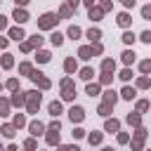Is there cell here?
<instances>
[{
    "label": "cell",
    "instance_id": "cell-51",
    "mask_svg": "<svg viewBox=\"0 0 151 151\" xmlns=\"http://www.w3.org/2000/svg\"><path fill=\"white\" fill-rule=\"evenodd\" d=\"M78 2H80V0H68V5H71V7H76Z\"/></svg>",
    "mask_w": 151,
    "mask_h": 151
},
{
    "label": "cell",
    "instance_id": "cell-44",
    "mask_svg": "<svg viewBox=\"0 0 151 151\" xmlns=\"http://www.w3.org/2000/svg\"><path fill=\"white\" fill-rule=\"evenodd\" d=\"M137 85H139V87H146V85H149V78H139V83H137Z\"/></svg>",
    "mask_w": 151,
    "mask_h": 151
},
{
    "label": "cell",
    "instance_id": "cell-17",
    "mask_svg": "<svg viewBox=\"0 0 151 151\" xmlns=\"http://www.w3.org/2000/svg\"><path fill=\"white\" fill-rule=\"evenodd\" d=\"M87 38H92V40H99V38H101V31H99V28H92V31H87Z\"/></svg>",
    "mask_w": 151,
    "mask_h": 151
},
{
    "label": "cell",
    "instance_id": "cell-26",
    "mask_svg": "<svg viewBox=\"0 0 151 151\" xmlns=\"http://www.w3.org/2000/svg\"><path fill=\"white\" fill-rule=\"evenodd\" d=\"M80 78H83V80H90V78H92V68H83V71H80Z\"/></svg>",
    "mask_w": 151,
    "mask_h": 151
},
{
    "label": "cell",
    "instance_id": "cell-2",
    "mask_svg": "<svg viewBox=\"0 0 151 151\" xmlns=\"http://www.w3.org/2000/svg\"><path fill=\"white\" fill-rule=\"evenodd\" d=\"M26 101H28V111L35 113L38 106H40V94L38 92H26Z\"/></svg>",
    "mask_w": 151,
    "mask_h": 151
},
{
    "label": "cell",
    "instance_id": "cell-35",
    "mask_svg": "<svg viewBox=\"0 0 151 151\" xmlns=\"http://www.w3.org/2000/svg\"><path fill=\"white\" fill-rule=\"evenodd\" d=\"M24 123H26V120H24V116H21V113H19V116H17V118H14V127H21V125H24Z\"/></svg>",
    "mask_w": 151,
    "mask_h": 151
},
{
    "label": "cell",
    "instance_id": "cell-47",
    "mask_svg": "<svg viewBox=\"0 0 151 151\" xmlns=\"http://www.w3.org/2000/svg\"><path fill=\"white\" fill-rule=\"evenodd\" d=\"M5 26H7V21H5V17H0V31H2Z\"/></svg>",
    "mask_w": 151,
    "mask_h": 151
},
{
    "label": "cell",
    "instance_id": "cell-12",
    "mask_svg": "<svg viewBox=\"0 0 151 151\" xmlns=\"http://www.w3.org/2000/svg\"><path fill=\"white\" fill-rule=\"evenodd\" d=\"M118 24H120L123 28H125V26H130V14H125V12H123V14H118Z\"/></svg>",
    "mask_w": 151,
    "mask_h": 151
},
{
    "label": "cell",
    "instance_id": "cell-31",
    "mask_svg": "<svg viewBox=\"0 0 151 151\" xmlns=\"http://www.w3.org/2000/svg\"><path fill=\"white\" fill-rule=\"evenodd\" d=\"M123 97H125V99H132V97H134V90H132V87H125V90H123Z\"/></svg>",
    "mask_w": 151,
    "mask_h": 151
},
{
    "label": "cell",
    "instance_id": "cell-14",
    "mask_svg": "<svg viewBox=\"0 0 151 151\" xmlns=\"http://www.w3.org/2000/svg\"><path fill=\"white\" fill-rule=\"evenodd\" d=\"M9 38H14V40H21V38H24V31H21V28H12V31H9Z\"/></svg>",
    "mask_w": 151,
    "mask_h": 151
},
{
    "label": "cell",
    "instance_id": "cell-4",
    "mask_svg": "<svg viewBox=\"0 0 151 151\" xmlns=\"http://www.w3.org/2000/svg\"><path fill=\"white\" fill-rule=\"evenodd\" d=\"M61 87H64V94H61L64 99H73V97H76V92H73V83H71L68 78L61 80Z\"/></svg>",
    "mask_w": 151,
    "mask_h": 151
},
{
    "label": "cell",
    "instance_id": "cell-10",
    "mask_svg": "<svg viewBox=\"0 0 151 151\" xmlns=\"http://www.w3.org/2000/svg\"><path fill=\"white\" fill-rule=\"evenodd\" d=\"M59 142V130H50V134H47V144H57Z\"/></svg>",
    "mask_w": 151,
    "mask_h": 151
},
{
    "label": "cell",
    "instance_id": "cell-18",
    "mask_svg": "<svg viewBox=\"0 0 151 151\" xmlns=\"http://www.w3.org/2000/svg\"><path fill=\"white\" fill-rule=\"evenodd\" d=\"M123 61H125V64H132V61H134V52H130V50L123 52Z\"/></svg>",
    "mask_w": 151,
    "mask_h": 151
},
{
    "label": "cell",
    "instance_id": "cell-29",
    "mask_svg": "<svg viewBox=\"0 0 151 151\" xmlns=\"http://www.w3.org/2000/svg\"><path fill=\"white\" fill-rule=\"evenodd\" d=\"M40 45H42V38H40V35L31 38V47H40Z\"/></svg>",
    "mask_w": 151,
    "mask_h": 151
},
{
    "label": "cell",
    "instance_id": "cell-53",
    "mask_svg": "<svg viewBox=\"0 0 151 151\" xmlns=\"http://www.w3.org/2000/svg\"><path fill=\"white\" fill-rule=\"evenodd\" d=\"M104 151H113V149H104Z\"/></svg>",
    "mask_w": 151,
    "mask_h": 151
},
{
    "label": "cell",
    "instance_id": "cell-40",
    "mask_svg": "<svg viewBox=\"0 0 151 151\" xmlns=\"http://www.w3.org/2000/svg\"><path fill=\"white\" fill-rule=\"evenodd\" d=\"M21 73H33L31 71V64H21Z\"/></svg>",
    "mask_w": 151,
    "mask_h": 151
},
{
    "label": "cell",
    "instance_id": "cell-1",
    "mask_svg": "<svg viewBox=\"0 0 151 151\" xmlns=\"http://www.w3.org/2000/svg\"><path fill=\"white\" fill-rule=\"evenodd\" d=\"M57 21H59V17L52 14V12H47V14H42V17L38 19V26H40V28H52Z\"/></svg>",
    "mask_w": 151,
    "mask_h": 151
},
{
    "label": "cell",
    "instance_id": "cell-36",
    "mask_svg": "<svg viewBox=\"0 0 151 151\" xmlns=\"http://www.w3.org/2000/svg\"><path fill=\"white\" fill-rule=\"evenodd\" d=\"M7 106H9L7 101H0V116H7Z\"/></svg>",
    "mask_w": 151,
    "mask_h": 151
},
{
    "label": "cell",
    "instance_id": "cell-33",
    "mask_svg": "<svg viewBox=\"0 0 151 151\" xmlns=\"http://www.w3.org/2000/svg\"><path fill=\"white\" fill-rule=\"evenodd\" d=\"M142 17H144V19H151V5L142 7Z\"/></svg>",
    "mask_w": 151,
    "mask_h": 151
},
{
    "label": "cell",
    "instance_id": "cell-13",
    "mask_svg": "<svg viewBox=\"0 0 151 151\" xmlns=\"http://www.w3.org/2000/svg\"><path fill=\"white\" fill-rule=\"evenodd\" d=\"M50 113H52V116H59V113H61V104H59V101H52V104H50Z\"/></svg>",
    "mask_w": 151,
    "mask_h": 151
},
{
    "label": "cell",
    "instance_id": "cell-11",
    "mask_svg": "<svg viewBox=\"0 0 151 151\" xmlns=\"http://www.w3.org/2000/svg\"><path fill=\"white\" fill-rule=\"evenodd\" d=\"M101 12H104L101 7H90V19H94V21H97V19L101 17Z\"/></svg>",
    "mask_w": 151,
    "mask_h": 151
},
{
    "label": "cell",
    "instance_id": "cell-39",
    "mask_svg": "<svg viewBox=\"0 0 151 151\" xmlns=\"http://www.w3.org/2000/svg\"><path fill=\"white\" fill-rule=\"evenodd\" d=\"M123 40H125V42H134V35H132V33H125Z\"/></svg>",
    "mask_w": 151,
    "mask_h": 151
},
{
    "label": "cell",
    "instance_id": "cell-43",
    "mask_svg": "<svg viewBox=\"0 0 151 151\" xmlns=\"http://www.w3.org/2000/svg\"><path fill=\"white\" fill-rule=\"evenodd\" d=\"M130 76H132V73H130V71H127V68H125V71H123V73H120V78H123V80H130Z\"/></svg>",
    "mask_w": 151,
    "mask_h": 151
},
{
    "label": "cell",
    "instance_id": "cell-42",
    "mask_svg": "<svg viewBox=\"0 0 151 151\" xmlns=\"http://www.w3.org/2000/svg\"><path fill=\"white\" fill-rule=\"evenodd\" d=\"M24 146H26V149H28V151H33V149H35V142H33V139H28V142H26V144H24Z\"/></svg>",
    "mask_w": 151,
    "mask_h": 151
},
{
    "label": "cell",
    "instance_id": "cell-16",
    "mask_svg": "<svg viewBox=\"0 0 151 151\" xmlns=\"http://www.w3.org/2000/svg\"><path fill=\"white\" fill-rule=\"evenodd\" d=\"M94 52H92V47H80V59H90Z\"/></svg>",
    "mask_w": 151,
    "mask_h": 151
},
{
    "label": "cell",
    "instance_id": "cell-22",
    "mask_svg": "<svg viewBox=\"0 0 151 151\" xmlns=\"http://www.w3.org/2000/svg\"><path fill=\"white\" fill-rule=\"evenodd\" d=\"M101 142V132H92L90 134V144H99Z\"/></svg>",
    "mask_w": 151,
    "mask_h": 151
},
{
    "label": "cell",
    "instance_id": "cell-32",
    "mask_svg": "<svg viewBox=\"0 0 151 151\" xmlns=\"http://www.w3.org/2000/svg\"><path fill=\"white\" fill-rule=\"evenodd\" d=\"M109 111H111V104H101V106H99V113H101V116H109Z\"/></svg>",
    "mask_w": 151,
    "mask_h": 151
},
{
    "label": "cell",
    "instance_id": "cell-23",
    "mask_svg": "<svg viewBox=\"0 0 151 151\" xmlns=\"http://www.w3.org/2000/svg\"><path fill=\"white\" fill-rule=\"evenodd\" d=\"M71 14H73V12H71V5H64V7H61V17H64V19H68Z\"/></svg>",
    "mask_w": 151,
    "mask_h": 151
},
{
    "label": "cell",
    "instance_id": "cell-25",
    "mask_svg": "<svg viewBox=\"0 0 151 151\" xmlns=\"http://www.w3.org/2000/svg\"><path fill=\"white\" fill-rule=\"evenodd\" d=\"M12 64H14V61H12V54H5V57H2V66H5V68H9Z\"/></svg>",
    "mask_w": 151,
    "mask_h": 151
},
{
    "label": "cell",
    "instance_id": "cell-6",
    "mask_svg": "<svg viewBox=\"0 0 151 151\" xmlns=\"http://www.w3.org/2000/svg\"><path fill=\"white\" fill-rule=\"evenodd\" d=\"M28 127H31V134H33V137H38V134H42V132H45V125H42L40 120H33Z\"/></svg>",
    "mask_w": 151,
    "mask_h": 151
},
{
    "label": "cell",
    "instance_id": "cell-27",
    "mask_svg": "<svg viewBox=\"0 0 151 151\" xmlns=\"http://www.w3.org/2000/svg\"><path fill=\"white\" fill-rule=\"evenodd\" d=\"M104 104H116V94H113V92H106V97H104Z\"/></svg>",
    "mask_w": 151,
    "mask_h": 151
},
{
    "label": "cell",
    "instance_id": "cell-45",
    "mask_svg": "<svg viewBox=\"0 0 151 151\" xmlns=\"http://www.w3.org/2000/svg\"><path fill=\"white\" fill-rule=\"evenodd\" d=\"M137 109H139V111H146V109H149V101H139V106H137Z\"/></svg>",
    "mask_w": 151,
    "mask_h": 151
},
{
    "label": "cell",
    "instance_id": "cell-50",
    "mask_svg": "<svg viewBox=\"0 0 151 151\" xmlns=\"http://www.w3.org/2000/svg\"><path fill=\"white\" fill-rule=\"evenodd\" d=\"M83 2H85L87 7H92V5H94V0H83Z\"/></svg>",
    "mask_w": 151,
    "mask_h": 151
},
{
    "label": "cell",
    "instance_id": "cell-20",
    "mask_svg": "<svg viewBox=\"0 0 151 151\" xmlns=\"http://www.w3.org/2000/svg\"><path fill=\"white\" fill-rule=\"evenodd\" d=\"M2 134L5 137H14V125H2Z\"/></svg>",
    "mask_w": 151,
    "mask_h": 151
},
{
    "label": "cell",
    "instance_id": "cell-30",
    "mask_svg": "<svg viewBox=\"0 0 151 151\" xmlns=\"http://www.w3.org/2000/svg\"><path fill=\"white\" fill-rule=\"evenodd\" d=\"M87 94H99V85H87Z\"/></svg>",
    "mask_w": 151,
    "mask_h": 151
},
{
    "label": "cell",
    "instance_id": "cell-9",
    "mask_svg": "<svg viewBox=\"0 0 151 151\" xmlns=\"http://www.w3.org/2000/svg\"><path fill=\"white\" fill-rule=\"evenodd\" d=\"M104 127H106V132H118V127H120V125H118V120H106V125H104Z\"/></svg>",
    "mask_w": 151,
    "mask_h": 151
},
{
    "label": "cell",
    "instance_id": "cell-41",
    "mask_svg": "<svg viewBox=\"0 0 151 151\" xmlns=\"http://www.w3.org/2000/svg\"><path fill=\"white\" fill-rule=\"evenodd\" d=\"M83 134H85V132H83V130H80V127H76V130H73V137H76V139H80V137H83Z\"/></svg>",
    "mask_w": 151,
    "mask_h": 151
},
{
    "label": "cell",
    "instance_id": "cell-19",
    "mask_svg": "<svg viewBox=\"0 0 151 151\" xmlns=\"http://www.w3.org/2000/svg\"><path fill=\"white\" fill-rule=\"evenodd\" d=\"M64 68H66L68 73H73V71H76V61H73V59L68 57V59H66V64H64Z\"/></svg>",
    "mask_w": 151,
    "mask_h": 151
},
{
    "label": "cell",
    "instance_id": "cell-7",
    "mask_svg": "<svg viewBox=\"0 0 151 151\" xmlns=\"http://www.w3.org/2000/svg\"><path fill=\"white\" fill-rule=\"evenodd\" d=\"M14 19H17V24H24V21H28V14H26V9H14Z\"/></svg>",
    "mask_w": 151,
    "mask_h": 151
},
{
    "label": "cell",
    "instance_id": "cell-8",
    "mask_svg": "<svg viewBox=\"0 0 151 151\" xmlns=\"http://www.w3.org/2000/svg\"><path fill=\"white\" fill-rule=\"evenodd\" d=\"M12 101H14V104H17V106H21V104H24V101H26V92H17V94H14V97H12Z\"/></svg>",
    "mask_w": 151,
    "mask_h": 151
},
{
    "label": "cell",
    "instance_id": "cell-46",
    "mask_svg": "<svg viewBox=\"0 0 151 151\" xmlns=\"http://www.w3.org/2000/svg\"><path fill=\"white\" fill-rule=\"evenodd\" d=\"M59 151H80V149H78V146H61Z\"/></svg>",
    "mask_w": 151,
    "mask_h": 151
},
{
    "label": "cell",
    "instance_id": "cell-38",
    "mask_svg": "<svg viewBox=\"0 0 151 151\" xmlns=\"http://www.w3.org/2000/svg\"><path fill=\"white\" fill-rule=\"evenodd\" d=\"M142 40H144V42H151V31H144V33H142Z\"/></svg>",
    "mask_w": 151,
    "mask_h": 151
},
{
    "label": "cell",
    "instance_id": "cell-48",
    "mask_svg": "<svg viewBox=\"0 0 151 151\" xmlns=\"http://www.w3.org/2000/svg\"><path fill=\"white\" fill-rule=\"evenodd\" d=\"M123 5H125V7H132V5H134V0H123Z\"/></svg>",
    "mask_w": 151,
    "mask_h": 151
},
{
    "label": "cell",
    "instance_id": "cell-5",
    "mask_svg": "<svg viewBox=\"0 0 151 151\" xmlns=\"http://www.w3.org/2000/svg\"><path fill=\"white\" fill-rule=\"evenodd\" d=\"M68 116H71V120H73V123H80V120L85 118V111H83L80 106H73V109L68 111Z\"/></svg>",
    "mask_w": 151,
    "mask_h": 151
},
{
    "label": "cell",
    "instance_id": "cell-52",
    "mask_svg": "<svg viewBox=\"0 0 151 151\" xmlns=\"http://www.w3.org/2000/svg\"><path fill=\"white\" fill-rule=\"evenodd\" d=\"M26 2H28V0H17V7H19V5H26Z\"/></svg>",
    "mask_w": 151,
    "mask_h": 151
},
{
    "label": "cell",
    "instance_id": "cell-15",
    "mask_svg": "<svg viewBox=\"0 0 151 151\" xmlns=\"http://www.w3.org/2000/svg\"><path fill=\"white\" fill-rule=\"evenodd\" d=\"M61 42H64V35H61V33H52V45H54V47H59Z\"/></svg>",
    "mask_w": 151,
    "mask_h": 151
},
{
    "label": "cell",
    "instance_id": "cell-54",
    "mask_svg": "<svg viewBox=\"0 0 151 151\" xmlns=\"http://www.w3.org/2000/svg\"><path fill=\"white\" fill-rule=\"evenodd\" d=\"M0 151H5V149H2V144H0Z\"/></svg>",
    "mask_w": 151,
    "mask_h": 151
},
{
    "label": "cell",
    "instance_id": "cell-3",
    "mask_svg": "<svg viewBox=\"0 0 151 151\" xmlns=\"http://www.w3.org/2000/svg\"><path fill=\"white\" fill-rule=\"evenodd\" d=\"M31 78H33V83H35V85H40L42 90H47V87H50V80H47V78H42V73H40V71H33V73H31Z\"/></svg>",
    "mask_w": 151,
    "mask_h": 151
},
{
    "label": "cell",
    "instance_id": "cell-37",
    "mask_svg": "<svg viewBox=\"0 0 151 151\" xmlns=\"http://www.w3.org/2000/svg\"><path fill=\"white\" fill-rule=\"evenodd\" d=\"M127 120H130L132 125H139V116H132V113H130V116H127Z\"/></svg>",
    "mask_w": 151,
    "mask_h": 151
},
{
    "label": "cell",
    "instance_id": "cell-24",
    "mask_svg": "<svg viewBox=\"0 0 151 151\" xmlns=\"http://www.w3.org/2000/svg\"><path fill=\"white\" fill-rule=\"evenodd\" d=\"M68 35H71V38L76 40V38L80 35V28H78V26H71V28H68Z\"/></svg>",
    "mask_w": 151,
    "mask_h": 151
},
{
    "label": "cell",
    "instance_id": "cell-21",
    "mask_svg": "<svg viewBox=\"0 0 151 151\" xmlns=\"http://www.w3.org/2000/svg\"><path fill=\"white\" fill-rule=\"evenodd\" d=\"M111 68H113V61H111V59H106V61L101 64V71H104V73H111Z\"/></svg>",
    "mask_w": 151,
    "mask_h": 151
},
{
    "label": "cell",
    "instance_id": "cell-34",
    "mask_svg": "<svg viewBox=\"0 0 151 151\" xmlns=\"http://www.w3.org/2000/svg\"><path fill=\"white\" fill-rule=\"evenodd\" d=\"M38 61H50V52H38Z\"/></svg>",
    "mask_w": 151,
    "mask_h": 151
},
{
    "label": "cell",
    "instance_id": "cell-28",
    "mask_svg": "<svg viewBox=\"0 0 151 151\" xmlns=\"http://www.w3.org/2000/svg\"><path fill=\"white\" fill-rule=\"evenodd\" d=\"M139 68H142L144 73H149V71H151V59H146V61H142V64H139Z\"/></svg>",
    "mask_w": 151,
    "mask_h": 151
},
{
    "label": "cell",
    "instance_id": "cell-49",
    "mask_svg": "<svg viewBox=\"0 0 151 151\" xmlns=\"http://www.w3.org/2000/svg\"><path fill=\"white\" fill-rule=\"evenodd\" d=\"M0 47H7V38H0Z\"/></svg>",
    "mask_w": 151,
    "mask_h": 151
}]
</instances>
